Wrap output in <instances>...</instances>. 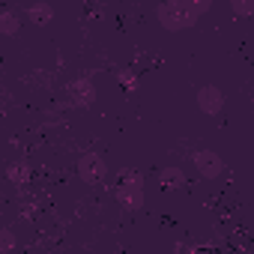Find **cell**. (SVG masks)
<instances>
[{"mask_svg":"<svg viewBox=\"0 0 254 254\" xmlns=\"http://www.w3.org/2000/svg\"><path fill=\"white\" fill-rule=\"evenodd\" d=\"M230 12L236 18H251L254 15V0H230Z\"/></svg>","mask_w":254,"mask_h":254,"instance_id":"cell-11","label":"cell"},{"mask_svg":"<svg viewBox=\"0 0 254 254\" xmlns=\"http://www.w3.org/2000/svg\"><path fill=\"white\" fill-rule=\"evenodd\" d=\"M186 183H189V177H186V171L177 168V165H168V168L159 171V186H162V189H183Z\"/></svg>","mask_w":254,"mask_h":254,"instance_id":"cell-8","label":"cell"},{"mask_svg":"<svg viewBox=\"0 0 254 254\" xmlns=\"http://www.w3.org/2000/svg\"><path fill=\"white\" fill-rule=\"evenodd\" d=\"M78 177L87 183V186H99L105 177H108V162H105V156L102 153H96V150H90V153H84L81 159H78Z\"/></svg>","mask_w":254,"mask_h":254,"instance_id":"cell-3","label":"cell"},{"mask_svg":"<svg viewBox=\"0 0 254 254\" xmlns=\"http://www.w3.org/2000/svg\"><path fill=\"white\" fill-rule=\"evenodd\" d=\"M191 165H194V171L203 180H218L224 174V159L215 150H197V153H191Z\"/></svg>","mask_w":254,"mask_h":254,"instance_id":"cell-4","label":"cell"},{"mask_svg":"<svg viewBox=\"0 0 254 254\" xmlns=\"http://www.w3.org/2000/svg\"><path fill=\"white\" fill-rule=\"evenodd\" d=\"M27 21L30 24H36V27H45V24H51L54 21V6L48 3V0H36V3H30L27 6Z\"/></svg>","mask_w":254,"mask_h":254,"instance_id":"cell-7","label":"cell"},{"mask_svg":"<svg viewBox=\"0 0 254 254\" xmlns=\"http://www.w3.org/2000/svg\"><path fill=\"white\" fill-rule=\"evenodd\" d=\"M15 245H18V236H15V230L3 227V230H0V254H6V251H15Z\"/></svg>","mask_w":254,"mask_h":254,"instance_id":"cell-12","label":"cell"},{"mask_svg":"<svg viewBox=\"0 0 254 254\" xmlns=\"http://www.w3.org/2000/svg\"><path fill=\"white\" fill-rule=\"evenodd\" d=\"M183 3H186V9H189L191 15H197V18L212 9V0H183Z\"/></svg>","mask_w":254,"mask_h":254,"instance_id":"cell-13","label":"cell"},{"mask_svg":"<svg viewBox=\"0 0 254 254\" xmlns=\"http://www.w3.org/2000/svg\"><path fill=\"white\" fill-rule=\"evenodd\" d=\"M18 30H21V15L18 12H9V9L0 12V36H15Z\"/></svg>","mask_w":254,"mask_h":254,"instance_id":"cell-10","label":"cell"},{"mask_svg":"<svg viewBox=\"0 0 254 254\" xmlns=\"http://www.w3.org/2000/svg\"><path fill=\"white\" fill-rule=\"evenodd\" d=\"M66 93H69V102L75 105V108H90V105H96V84L90 81V78H75V81H69V87H66Z\"/></svg>","mask_w":254,"mask_h":254,"instance_id":"cell-5","label":"cell"},{"mask_svg":"<svg viewBox=\"0 0 254 254\" xmlns=\"http://www.w3.org/2000/svg\"><path fill=\"white\" fill-rule=\"evenodd\" d=\"M156 18L168 33H180V30H191L197 24V15H191L186 9L183 0H162L156 6Z\"/></svg>","mask_w":254,"mask_h":254,"instance_id":"cell-2","label":"cell"},{"mask_svg":"<svg viewBox=\"0 0 254 254\" xmlns=\"http://www.w3.org/2000/svg\"><path fill=\"white\" fill-rule=\"evenodd\" d=\"M114 197L126 209H144V200H147V194H144V174L132 171V168L120 171V183L114 186Z\"/></svg>","mask_w":254,"mask_h":254,"instance_id":"cell-1","label":"cell"},{"mask_svg":"<svg viewBox=\"0 0 254 254\" xmlns=\"http://www.w3.org/2000/svg\"><path fill=\"white\" fill-rule=\"evenodd\" d=\"M30 177H33V171H30L27 162H12V165H6V180H9V183H15V186H27Z\"/></svg>","mask_w":254,"mask_h":254,"instance_id":"cell-9","label":"cell"},{"mask_svg":"<svg viewBox=\"0 0 254 254\" xmlns=\"http://www.w3.org/2000/svg\"><path fill=\"white\" fill-rule=\"evenodd\" d=\"M194 102H197V111H200V114H206V117H215V114H221V111H224V93H221L215 84L200 87V90H197V96H194Z\"/></svg>","mask_w":254,"mask_h":254,"instance_id":"cell-6","label":"cell"},{"mask_svg":"<svg viewBox=\"0 0 254 254\" xmlns=\"http://www.w3.org/2000/svg\"><path fill=\"white\" fill-rule=\"evenodd\" d=\"M117 78H120V84H123V90H138V75L132 72V69H120L117 72Z\"/></svg>","mask_w":254,"mask_h":254,"instance_id":"cell-14","label":"cell"}]
</instances>
